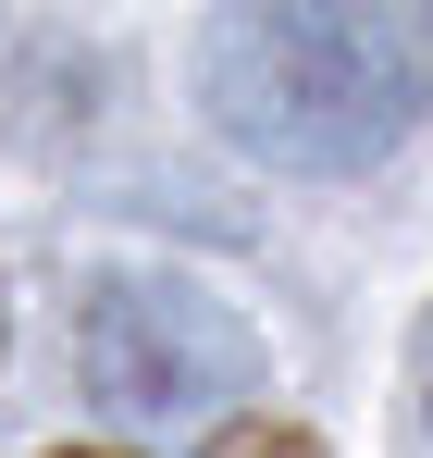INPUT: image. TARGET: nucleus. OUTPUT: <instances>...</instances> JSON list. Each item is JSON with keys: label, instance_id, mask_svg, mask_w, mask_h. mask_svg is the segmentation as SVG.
Returning <instances> with one entry per match:
<instances>
[{"label": "nucleus", "instance_id": "obj_4", "mask_svg": "<svg viewBox=\"0 0 433 458\" xmlns=\"http://www.w3.org/2000/svg\"><path fill=\"white\" fill-rule=\"evenodd\" d=\"M260 458H297V446H260Z\"/></svg>", "mask_w": 433, "mask_h": 458}, {"label": "nucleus", "instance_id": "obj_5", "mask_svg": "<svg viewBox=\"0 0 433 458\" xmlns=\"http://www.w3.org/2000/svg\"><path fill=\"white\" fill-rule=\"evenodd\" d=\"M63 458H99V446H63Z\"/></svg>", "mask_w": 433, "mask_h": 458}, {"label": "nucleus", "instance_id": "obj_3", "mask_svg": "<svg viewBox=\"0 0 433 458\" xmlns=\"http://www.w3.org/2000/svg\"><path fill=\"white\" fill-rule=\"evenodd\" d=\"M421 421H433V335H421Z\"/></svg>", "mask_w": 433, "mask_h": 458}, {"label": "nucleus", "instance_id": "obj_2", "mask_svg": "<svg viewBox=\"0 0 433 458\" xmlns=\"http://www.w3.org/2000/svg\"><path fill=\"white\" fill-rule=\"evenodd\" d=\"M74 360H87V396L112 421H149V434H199L235 396H260V335L174 273H112L87 298Z\"/></svg>", "mask_w": 433, "mask_h": 458}, {"label": "nucleus", "instance_id": "obj_1", "mask_svg": "<svg viewBox=\"0 0 433 458\" xmlns=\"http://www.w3.org/2000/svg\"><path fill=\"white\" fill-rule=\"evenodd\" d=\"M199 112L273 174H371L433 124V0H235L199 25Z\"/></svg>", "mask_w": 433, "mask_h": 458}]
</instances>
